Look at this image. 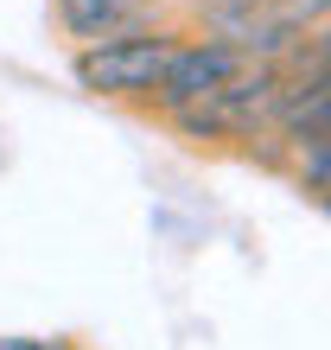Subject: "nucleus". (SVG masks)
I'll use <instances>...</instances> for the list:
<instances>
[{
    "label": "nucleus",
    "mask_w": 331,
    "mask_h": 350,
    "mask_svg": "<svg viewBox=\"0 0 331 350\" xmlns=\"http://www.w3.org/2000/svg\"><path fill=\"white\" fill-rule=\"evenodd\" d=\"M274 13L306 38V26H319V19H331V0H274Z\"/></svg>",
    "instance_id": "4"
},
{
    "label": "nucleus",
    "mask_w": 331,
    "mask_h": 350,
    "mask_svg": "<svg viewBox=\"0 0 331 350\" xmlns=\"http://www.w3.org/2000/svg\"><path fill=\"white\" fill-rule=\"evenodd\" d=\"M0 350H70V344H45V338H0Z\"/></svg>",
    "instance_id": "6"
},
{
    "label": "nucleus",
    "mask_w": 331,
    "mask_h": 350,
    "mask_svg": "<svg viewBox=\"0 0 331 350\" xmlns=\"http://www.w3.org/2000/svg\"><path fill=\"white\" fill-rule=\"evenodd\" d=\"M172 51H178V38L147 26V32H128V38H109V45H83L70 57V70L96 96H153L166 64H172Z\"/></svg>",
    "instance_id": "1"
},
{
    "label": "nucleus",
    "mask_w": 331,
    "mask_h": 350,
    "mask_svg": "<svg viewBox=\"0 0 331 350\" xmlns=\"http://www.w3.org/2000/svg\"><path fill=\"white\" fill-rule=\"evenodd\" d=\"M242 70H248V57L236 45H223V38H198V45H178L172 51V64H166L153 102H159L166 115H185V109H198V102H211L223 83H236Z\"/></svg>",
    "instance_id": "2"
},
{
    "label": "nucleus",
    "mask_w": 331,
    "mask_h": 350,
    "mask_svg": "<svg viewBox=\"0 0 331 350\" xmlns=\"http://www.w3.org/2000/svg\"><path fill=\"white\" fill-rule=\"evenodd\" d=\"M306 185H319V191H331V128L306 147Z\"/></svg>",
    "instance_id": "5"
},
{
    "label": "nucleus",
    "mask_w": 331,
    "mask_h": 350,
    "mask_svg": "<svg viewBox=\"0 0 331 350\" xmlns=\"http://www.w3.org/2000/svg\"><path fill=\"white\" fill-rule=\"evenodd\" d=\"M147 19H153L147 0H57V26L77 38V51L128 38V32H147Z\"/></svg>",
    "instance_id": "3"
}]
</instances>
